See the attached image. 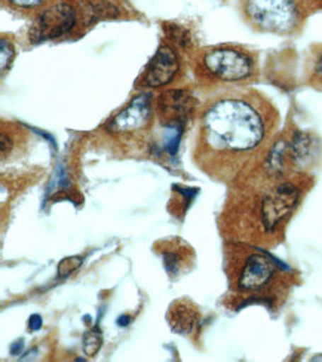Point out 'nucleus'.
Segmentation results:
<instances>
[{
	"instance_id": "obj_1",
	"label": "nucleus",
	"mask_w": 322,
	"mask_h": 362,
	"mask_svg": "<svg viewBox=\"0 0 322 362\" xmlns=\"http://www.w3.org/2000/svg\"><path fill=\"white\" fill-rule=\"evenodd\" d=\"M280 125L273 104L255 90H227L199 117L195 159L207 174L232 180L269 152Z\"/></svg>"
},
{
	"instance_id": "obj_2",
	"label": "nucleus",
	"mask_w": 322,
	"mask_h": 362,
	"mask_svg": "<svg viewBox=\"0 0 322 362\" xmlns=\"http://www.w3.org/2000/svg\"><path fill=\"white\" fill-rule=\"evenodd\" d=\"M196 74L214 83L248 82L257 74V58L242 47L219 45L199 54Z\"/></svg>"
},
{
	"instance_id": "obj_3",
	"label": "nucleus",
	"mask_w": 322,
	"mask_h": 362,
	"mask_svg": "<svg viewBox=\"0 0 322 362\" xmlns=\"http://www.w3.org/2000/svg\"><path fill=\"white\" fill-rule=\"evenodd\" d=\"M241 8L257 32L280 36L297 33L308 12L300 0H242Z\"/></svg>"
},
{
	"instance_id": "obj_4",
	"label": "nucleus",
	"mask_w": 322,
	"mask_h": 362,
	"mask_svg": "<svg viewBox=\"0 0 322 362\" xmlns=\"http://www.w3.org/2000/svg\"><path fill=\"white\" fill-rule=\"evenodd\" d=\"M156 112L153 107L150 94L135 95L124 109L116 113L103 128L104 134L119 144H143L153 128V117Z\"/></svg>"
},
{
	"instance_id": "obj_5",
	"label": "nucleus",
	"mask_w": 322,
	"mask_h": 362,
	"mask_svg": "<svg viewBox=\"0 0 322 362\" xmlns=\"http://www.w3.org/2000/svg\"><path fill=\"white\" fill-rule=\"evenodd\" d=\"M301 196V189L293 181L276 178L270 189L260 196L257 214L260 230L265 235H273L294 213Z\"/></svg>"
},
{
	"instance_id": "obj_6",
	"label": "nucleus",
	"mask_w": 322,
	"mask_h": 362,
	"mask_svg": "<svg viewBox=\"0 0 322 362\" xmlns=\"http://www.w3.org/2000/svg\"><path fill=\"white\" fill-rule=\"evenodd\" d=\"M79 20L78 0H55L35 15L28 39L32 43H42L69 36L78 27Z\"/></svg>"
},
{
	"instance_id": "obj_7",
	"label": "nucleus",
	"mask_w": 322,
	"mask_h": 362,
	"mask_svg": "<svg viewBox=\"0 0 322 362\" xmlns=\"http://www.w3.org/2000/svg\"><path fill=\"white\" fill-rule=\"evenodd\" d=\"M180 70L181 63L176 45L173 47L171 43H162L146 66L140 79L137 81V86L146 89L166 86L177 79Z\"/></svg>"
},
{
	"instance_id": "obj_8",
	"label": "nucleus",
	"mask_w": 322,
	"mask_h": 362,
	"mask_svg": "<svg viewBox=\"0 0 322 362\" xmlns=\"http://www.w3.org/2000/svg\"><path fill=\"white\" fill-rule=\"evenodd\" d=\"M196 101L189 90L170 89L158 97L155 103V112L162 127L181 132L183 127L192 117Z\"/></svg>"
},
{
	"instance_id": "obj_9",
	"label": "nucleus",
	"mask_w": 322,
	"mask_h": 362,
	"mask_svg": "<svg viewBox=\"0 0 322 362\" xmlns=\"http://www.w3.org/2000/svg\"><path fill=\"white\" fill-rule=\"evenodd\" d=\"M278 263L273 262L266 252H253L245 259L239 276L238 290L241 293L265 291L278 274Z\"/></svg>"
},
{
	"instance_id": "obj_10",
	"label": "nucleus",
	"mask_w": 322,
	"mask_h": 362,
	"mask_svg": "<svg viewBox=\"0 0 322 362\" xmlns=\"http://www.w3.org/2000/svg\"><path fill=\"white\" fill-rule=\"evenodd\" d=\"M197 310L189 300H177L168 310L166 320L177 334H189L197 322Z\"/></svg>"
},
{
	"instance_id": "obj_11",
	"label": "nucleus",
	"mask_w": 322,
	"mask_h": 362,
	"mask_svg": "<svg viewBox=\"0 0 322 362\" xmlns=\"http://www.w3.org/2000/svg\"><path fill=\"white\" fill-rule=\"evenodd\" d=\"M186 247L183 248H173V247H165L162 250V262L168 272V275L178 276L181 272L186 269L188 263V255H186Z\"/></svg>"
},
{
	"instance_id": "obj_12",
	"label": "nucleus",
	"mask_w": 322,
	"mask_h": 362,
	"mask_svg": "<svg viewBox=\"0 0 322 362\" xmlns=\"http://www.w3.org/2000/svg\"><path fill=\"white\" fill-rule=\"evenodd\" d=\"M54 2L55 0H4V4L12 11L35 15Z\"/></svg>"
},
{
	"instance_id": "obj_13",
	"label": "nucleus",
	"mask_w": 322,
	"mask_h": 362,
	"mask_svg": "<svg viewBox=\"0 0 322 362\" xmlns=\"http://www.w3.org/2000/svg\"><path fill=\"white\" fill-rule=\"evenodd\" d=\"M103 346V334L98 327H94L92 329L86 331L84 340H82V348L86 356H96Z\"/></svg>"
},
{
	"instance_id": "obj_14",
	"label": "nucleus",
	"mask_w": 322,
	"mask_h": 362,
	"mask_svg": "<svg viewBox=\"0 0 322 362\" xmlns=\"http://www.w3.org/2000/svg\"><path fill=\"white\" fill-rule=\"evenodd\" d=\"M82 264V257H78V255H73V257L64 259L58 264V276L59 278H66L71 275L73 272L78 270Z\"/></svg>"
},
{
	"instance_id": "obj_15",
	"label": "nucleus",
	"mask_w": 322,
	"mask_h": 362,
	"mask_svg": "<svg viewBox=\"0 0 322 362\" xmlns=\"http://www.w3.org/2000/svg\"><path fill=\"white\" fill-rule=\"evenodd\" d=\"M13 55H15V51H13L12 43L6 37H2V73H5L6 69H9Z\"/></svg>"
},
{
	"instance_id": "obj_16",
	"label": "nucleus",
	"mask_w": 322,
	"mask_h": 362,
	"mask_svg": "<svg viewBox=\"0 0 322 362\" xmlns=\"http://www.w3.org/2000/svg\"><path fill=\"white\" fill-rule=\"evenodd\" d=\"M311 81H312V83L316 85L318 88H322V51L318 54V57H316V59H315Z\"/></svg>"
},
{
	"instance_id": "obj_17",
	"label": "nucleus",
	"mask_w": 322,
	"mask_h": 362,
	"mask_svg": "<svg viewBox=\"0 0 322 362\" xmlns=\"http://www.w3.org/2000/svg\"><path fill=\"white\" fill-rule=\"evenodd\" d=\"M306 11L322 9V0H300Z\"/></svg>"
},
{
	"instance_id": "obj_18",
	"label": "nucleus",
	"mask_w": 322,
	"mask_h": 362,
	"mask_svg": "<svg viewBox=\"0 0 322 362\" xmlns=\"http://www.w3.org/2000/svg\"><path fill=\"white\" fill-rule=\"evenodd\" d=\"M28 327H30V329H32V331H39L40 327H42V318H40V315H32V316H30Z\"/></svg>"
},
{
	"instance_id": "obj_19",
	"label": "nucleus",
	"mask_w": 322,
	"mask_h": 362,
	"mask_svg": "<svg viewBox=\"0 0 322 362\" xmlns=\"http://www.w3.org/2000/svg\"><path fill=\"white\" fill-rule=\"evenodd\" d=\"M23 348H24L23 341H17V343H13V344L11 346V354H12V355H20V352L23 351Z\"/></svg>"
},
{
	"instance_id": "obj_20",
	"label": "nucleus",
	"mask_w": 322,
	"mask_h": 362,
	"mask_svg": "<svg viewBox=\"0 0 322 362\" xmlns=\"http://www.w3.org/2000/svg\"><path fill=\"white\" fill-rule=\"evenodd\" d=\"M128 324H130V318H128V316H120L119 321H117V325L124 327V325H128Z\"/></svg>"
}]
</instances>
